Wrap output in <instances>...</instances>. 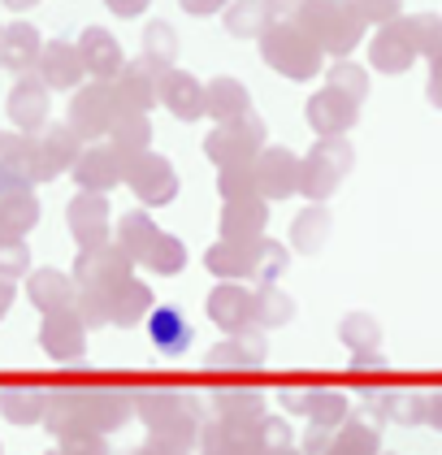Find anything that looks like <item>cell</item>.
Listing matches in <instances>:
<instances>
[{"label": "cell", "instance_id": "21", "mask_svg": "<svg viewBox=\"0 0 442 455\" xmlns=\"http://www.w3.org/2000/svg\"><path fill=\"white\" fill-rule=\"evenodd\" d=\"M9 295H13V291H9V286L0 282V313H4V304H9Z\"/></svg>", "mask_w": 442, "mask_h": 455}, {"label": "cell", "instance_id": "23", "mask_svg": "<svg viewBox=\"0 0 442 455\" xmlns=\"http://www.w3.org/2000/svg\"><path fill=\"white\" fill-rule=\"evenodd\" d=\"M330 455H334V451H330Z\"/></svg>", "mask_w": 442, "mask_h": 455}, {"label": "cell", "instance_id": "1", "mask_svg": "<svg viewBox=\"0 0 442 455\" xmlns=\"http://www.w3.org/2000/svg\"><path fill=\"white\" fill-rule=\"evenodd\" d=\"M265 61L277 66L291 78H304V74L317 70V39L295 31V27H282V31H269L265 36Z\"/></svg>", "mask_w": 442, "mask_h": 455}, {"label": "cell", "instance_id": "13", "mask_svg": "<svg viewBox=\"0 0 442 455\" xmlns=\"http://www.w3.org/2000/svg\"><path fill=\"white\" fill-rule=\"evenodd\" d=\"M44 74H48V83H52V87H69V83L78 78V61L69 57L66 48H48V61H44Z\"/></svg>", "mask_w": 442, "mask_h": 455}, {"label": "cell", "instance_id": "10", "mask_svg": "<svg viewBox=\"0 0 442 455\" xmlns=\"http://www.w3.org/2000/svg\"><path fill=\"white\" fill-rule=\"evenodd\" d=\"M374 451H377V434L369 425H342L334 455H374Z\"/></svg>", "mask_w": 442, "mask_h": 455}, {"label": "cell", "instance_id": "4", "mask_svg": "<svg viewBox=\"0 0 442 455\" xmlns=\"http://www.w3.org/2000/svg\"><path fill=\"white\" fill-rule=\"evenodd\" d=\"M161 96H165V105L178 113V117H200L208 108V92L191 78V74H178V70H165L161 74Z\"/></svg>", "mask_w": 442, "mask_h": 455}, {"label": "cell", "instance_id": "6", "mask_svg": "<svg viewBox=\"0 0 442 455\" xmlns=\"http://www.w3.org/2000/svg\"><path fill=\"white\" fill-rule=\"evenodd\" d=\"M44 347L57 351L61 360H69V355L83 351V330L74 325V316H52V321L44 325Z\"/></svg>", "mask_w": 442, "mask_h": 455}, {"label": "cell", "instance_id": "11", "mask_svg": "<svg viewBox=\"0 0 442 455\" xmlns=\"http://www.w3.org/2000/svg\"><path fill=\"white\" fill-rule=\"evenodd\" d=\"M291 403H295V408H304L321 429H330V425L339 420V412H342V399H334V395H308V399H291Z\"/></svg>", "mask_w": 442, "mask_h": 455}, {"label": "cell", "instance_id": "19", "mask_svg": "<svg viewBox=\"0 0 442 455\" xmlns=\"http://www.w3.org/2000/svg\"><path fill=\"white\" fill-rule=\"evenodd\" d=\"M217 4H221V0H187V9H191V13H213Z\"/></svg>", "mask_w": 442, "mask_h": 455}, {"label": "cell", "instance_id": "14", "mask_svg": "<svg viewBox=\"0 0 442 455\" xmlns=\"http://www.w3.org/2000/svg\"><path fill=\"white\" fill-rule=\"evenodd\" d=\"M342 339L365 355L369 347H377V339H382V334H377V325L369 321V316H347V321H342Z\"/></svg>", "mask_w": 442, "mask_h": 455}, {"label": "cell", "instance_id": "20", "mask_svg": "<svg viewBox=\"0 0 442 455\" xmlns=\"http://www.w3.org/2000/svg\"><path fill=\"white\" fill-rule=\"evenodd\" d=\"M430 420L442 429V395H434V399H430Z\"/></svg>", "mask_w": 442, "mask_h": 455}, {"label": "cell", "instance_id": "15", "mask_svg": "<svg viewBox=\"0 0 442 455\" xmlns=\"http://www.w3.org/2000/svg\"><path fill=\"white\" fill-rule=\"evenodd\" d=\"M35 44H39V39H35L31 27H13V31H9V48H4V61L22 70V66L35 57Z\"/></svg>", "mask_w": 442, "mask_h": 455}, {"label": "cell", "instance_id": "17", "mask_svg": "<svg viewBox=\"0 0 442 455\" xmlns=\"http://www.w3.org/2000/svg\"><path fill=\"white\" fill-rule=\"evenodd\" d=\"M261 22H265V9H261V4H235V13L226 18V27H230L235 36H256Z\"/></svg>", "mask_w": 442, "mask_h": 455}, {"label": "cell", "instance_id": "2", "mask_svg": "<svg viewBox=\"0 0 442 455\" xmlns=\"http://www.w3.org/2000/svg\"><path fill=\"white\" fill-rule=\"evenodd\" d=\"M148 334H152V347L161 351V355H182V351L191 347V325H187V316L170 308V304H161V308H152L148 316Z\"/></svg>", "mask_w": 442, "mask_h": 455}, {"label": "cell", "instance_id": "9", "mask_svg": "<svg viewBox=\"0 0 442 455\" xmlns=\"http://www.w3.org/2000/svg\"><path fill=\"white\" fill-rule=\"evenodd\" d=\"M9 113H13L22 126H39V117H44V92H39L35 83H22V87L13 92V100H9Z\"/></svg>", "mask_w": 442, "mask_h": 455}, {"label": "cell", "instance_id": "18", "mask_svg": "<svg viewBox=\"0 0 442 455\" xmlns=\"http://www.w3.org/2000/svg\"><path fill=\"white\" fill-rule=\"evenodd\" d=\"M173 48H178V39H173L170 27H152V31H148V57H157L161 66L173 61Z\"/></svg>", "mask_w": 442, "mask_h": 455}, {"label": "cell", "instance_id": "16", "mask_svg": "<svg viewBox=\"0 0 442 455\" xmlns=\"http://www.w3.org/2000/svg\"><path fill=\"white\" fill-rule=\"evenodd\" d=\"M35 304H44V308H57L61 299H69V282L61 274H39L35 278Z\"/></svg>", "mask_w": 442, "mask_h": 455}, {"label": "cell", "instance_id": "22", "mask_svg": "<svg viewBox=\"0 0 442 455\" xmlns=\"http://www.w3.org/2000/svg\"><path fill=\"white\" fill-rule=\"evenodd\" d=\"M265 455H291V451H282V447H277V451H265Z\"/></svg>", "mask_w": 442, "mask_h": 455}, {"label": "cell", "instance_id": "3", "mask_svg": "<svg viewBox=\"0 0 442 455\" xmlns=\"http://www.w3.org/2000/svg\"><path fill=\"white\" fill-rule=\"evenodd\" d=\"M126 178H131V187H135L148 204L173 200V191H178V178H173V170L165 165V161H157V156H139Z\"/></svg>", "mask_w": 442, "mask_h": 455}, {"label": "cell", "instance_id": "5", "mask_svg": "<svg viewBox=\"0 0 442 455\" xmlns=\"http://www.w3.org/2000/svg\"><path fill=\"white\" fill-rule=\"evenodd\" d=\"M74 235L83 239V243H100L104 239V200H92V196H83V200H74Z\"/></svg>", "mask_w": 442, "mask_h": 455}, {"label": "cell", "instance_id": "7", "mask_svg": "<svg viewBox=\"0 0 442 455\" xmlns=\"http://www.w3.org/2000/svg\"><path fill=\"white\" fill-rule=\"evenodd\" d=\"M208 113L213 117H243L247 113V92L238 83H230V78L213 83L208 87Z\"/></svg>", "mask_w": 442, "mask_h": 455}, {"label": "cell", "instance_id": "12", "mask_svg": "<svg viewBox=\"0 0 442 455\" xmlns=\"http://www.w3.org/2000/svg\"><path fill=\"white\" fill-rule=\"evenodd\" d=\"M213 364H221V369H252V364H261V347L256 343H226V347L213 351Z\"/></svg>", "mask_w": 442, "mask_h": 455}, {"label": "cell", "instance_id": "8", "mask_svg": "<svg viewBox=\"0 0 442 455\" xmlns=\"http://www.w3.org/2000/svg\"><path fill=\"white\" fill-rule=\"evenodd\" d=\"M83 61L96 74L117 70V48H113V39L104 36V31H87V36H83Z\"/></svg>", "mask_w": 442, "mask_h": 455}]
</instances>
